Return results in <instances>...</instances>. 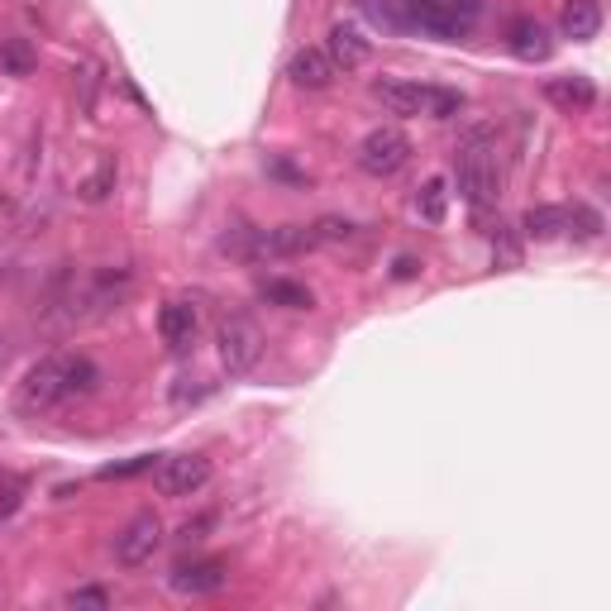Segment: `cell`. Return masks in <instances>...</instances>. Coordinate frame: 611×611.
I'll return each mask as SVG.
<instances>
[{"mask_svg":"<svg viewBox=\"0 0 611 611\" xmlns=\"http://www.w3.org/2000/svg\"><path fill=\"white\" fill-rule=\"evenodd\" d=\"M444 206H449V186H444V178H430V182L416 192V210H420V216H426L430 224H440V220H444Z\"/></svg>","mask_w":611,"mask_h":611,"instance_id":"21","label":"cell"},{"mask_svg":"<svg viewBox=\"0 0 611 611\" xmlns=\"http://www.w3.org/2000/svg\"><path fill=\"white\" fill-rule=\"evenodd\" d=\"M110 192H115V158H106V163L82 182V201H106Z\"/></svg>","mask_w":611,"mask_h":611,"instance_id":"22","label":"cell"},{"mask_svg":"<svg viewBox=\"0 0 611 611\" xmlns=\"http://www.w3.org/2000/svg\"><path fill=\"white\" fill-rule=\"evenodd\" d=\"M488 240H492V258H497V268H521V244H516V234H511V224H488Z\"/></svg>","mask_w":611,"mask_h":611,"instance_id":"20","label":"cell"},{"mask_svg":"<svg viewBox=\"0 0 611 611\" xmlns=\"http://www.w3.org/2000/svg\"><path fill=\"white\" fill-rule=\"evenodd\" d=\"M5 358H10V344H5V334H0V368H5Z\"/></svg>","mask_w":611,"mask_h":611,"instance_id":"29","label":"cell"},{"mask_svg":"<svg viewBox=\"0 0 611 611\" xmlns=\"http://www.w3.org/2000/svg\"><path fill=\"white\" fill-rule=\"evenodd\" d=\"M0 68H5L10 77H29V72L39 68V53L29 48V39H0Z\"/></svg>","mask_w":611,"mask_h":611,"instance_id":"19","label":"cell"},{"mask_svg":"<svg viewBox=\"0 0 611 611\" xmlns=\"http://www.w3.org/2000/svg\"><path fill=\"white\" fill-rule=\"evenodd\" d=\"M158 334H163V344L172 354H186V349L196 344V334H201V316H196V306L186 302H168L158 310Z\"/></svg>","mask_w":611,"mask_h":611,"instance_id":"10","label":"cell"},{"mask_svg":"<svg viewBox=\"0 0 611 611\" xmlns=\"http://www.w3.org/2000/svg\"><path fill=\"white\" fill-rule=\"evenodd\" d=\"M216 349H220L224 372L244 378V372L264 358V330H258L248 316H224L220 330H216Z\"/></svg>","mask_w":611,"mask_h":611,"instance_id":"4","label":"cell"},{"mask_svg":"<svg viewBox=\"0 0 611 611\" xmlns=\"http://www.w3.org/2000/svg\"><path fill=\"white\" fill-rule=\"evenodd\" d=\"M559 29H564V39H573V44L597 39V29H602V5H597V0H564Z\"/></svg>","mask_w":611,"mask_h":611,"instance_id":"15","label":"cell"},{"mask_svg":"<svg viewBox=\"0 0 611 611\" xmlns=\"http://www.w3.org/2000/svg\"><path fill=\"white\" fill-rule=\"evenodd\" d=\"M172 588L186 597L224 592L230 588V564H224V559H192V564H178L172 569Z\"/></svg>","mask_w":611,"mask_h":611,"instance_id":"9","label":"cell"},{"mask_svg":"<svg viewBox=\"0 0 611 611\" xmlns=\"http://www.w3.org/2000/svg\"><path fill=\"white\" fill-rule=\"evenodd\" d=\"M316 230V244H340V240H354V224L340 220V216H326V220H316L310 224Z\"/></svg>","mask_w":611,"mask_h":611,"instance_id":"23","label":"cell"},{"mask_svg":"<svg viewBox=\"0 0 611 611\" xmlns=\"http://www.w3.org/2000/svg\"><path fill=\"white\" fill-rule=\"evenodd\" d=\"M416 272H420V264H416V258H396V278H416Z\"/></svg>","mask_w":611,"mask_h":611,"instance_id":"27","label":"cell"},{"mask_svg":"<svg viewBox=\"0 0 611 611\" xmlns=\"http://www.w3.org/2000/svg\"><path fill=\"white\" fill-rule=\"evenodd\" d=\"M144 468H154V454H139V459H130V464H115V468H106L101 478H134V473H144Z\"/></svg>","mask_w":611,"mask_h":611,"instance_id":"25","label":"cell"},{"mask_svg":"<svg viewBox=\"0 0 611 611\" xmlns=\"http://www.w3.org/2000/svg\"><path fill=\"white\" fill-rule=\"evenodd\" d=\"M406 10H411V20H416L420 29L449 34V39L468 34L473 20H478V0H406Z\"/></svg>","mask_w":611,"mask_h":611,"instance_id":"6","label":"cell"},{"mask_svg":"<svg viewBox=\"0 0 611 611\" xmlns=\"http://www.w3.org/2000/svg\"><path fill=\"white\" fill-rule=\"evenodd\" d=\"M506 44H511V53H516L521 62H545V58L554 53V39H550V29H545L540 20H530V15L511 20V29H506Z\"/></svg>","mask_w":611,"mask_h":611,"instance_id":"13","label":"cell"},{"mask_svg":"<svg viewBox=\"0 0 611 611\" xmlns=\"http://www.w3.org/2000/svg\"><path fill=\"white\" fill-rule=\"evenodd\" d=\"M521 230H526L530 240H559V234L573 230V210L569 206H530Z\"/></svg>","mask_w":611,"mask_h":611,"instance_id":"17","label":"cell"},{"mask_svg":"<svg viewBox=\"0 0 611 611\" xmlns=\"http://www.w3.org/2000/svg\"><path fill=\"white\" fill-rule=\"evenodd\" d=\"M15 506H20V497H15V492H5V502H0V516H10Z\"/></svg>","mask_w":611,"mask_h":611,"instance_id":"28","label":"cell"},{"mask_svg":"<svg viewBox=\"0 0 611 611\" xmlns=\"http://www.w3.org/2000/svg\"><path fill=\"white\" fill-rule=\"evenodd\" d=\"M154 482H158V492L163 497H192V492H201L210 482V459L206 454H172V459L158 464Z\"/></svg>","mask_w":611,"mask_h":611,"instance_id":"8","label":"cell"},{"mask_svg":"<svg viewBox=\"0 0 611 611\" xmlns=\"http://www.w3.org/2000/svg\"><path fill=\"white\" fill-rule=\"evenodd\" d=\"M68 607H72V611H86V607H91V611H106V607H110V592H106V588H77V592H68Z\"/></svg>","mask_w":611,"mask_h":611,"instance_id":"24","label":"cell"},{"mask_svg":"<svg viewBox=\"0 0 611 611\" xmlns=\"http://www.w3.org/2000/svg\"><path fill=\"white\" fill-rule=\"evenodd\" d=\"M368 53H372V44L354 29V24H334V29H330V39H326V58L334 62V72H354V68H364Z\"/></svg>","mask_w":611,"mask_h":611,"instance_id":"14","label":"cell"},{"mask_svg":"<svg viewBox=\"0 0 611 611\" xmlns=\"http://www.w3.org/2000/svg\"><path fill=\"white\" fill-rule=\"evenodd\" d=\"M545 96L559 106V110H592L597 106V86L588 77H550L545 82Z\"/></svg>","mask_w":611,"mask_h":611,"instance_id":"16","label":"cell"},{"mask_svg":"<svg viewBox=\"0 0 611 611\" xmlns=\"http://www.w3.org/2000/svg\"><path fill=\"white\" fill-rule=\"evenodd\" d=\"M406 163H411V139L402 130H392V124L364 134V144H358V168H364L368 178H392V172H402Z\"/></svg>","mask_w":611,"mask_h":611,"instance_id":"5","label":"cell"},{"mask_svg":"<svg viewBox=\"0 0 611 611\" xmlns=\"http://www.w3.org/2000/svg\"><path fill=\"white\" fill-rule=\"evenodd\" d=\"M101 388V368L86 354H48L39 358L20 382V406L24 411H53L68 402H82Z\"/></svg>","mask_w":611,"mask_h":611,"instance_id":"1","label":"cell"},{"mask_svg":"<svg viewBox=\"0 0 611 611\" xmlns=\"http://www.w3.org/2000/svg\"><path fill=\"white\" fill-rule=\"evenodd\" d=\"M210 526V516H196V521H186V526L178 535H186V540H201V530Z\"/></svg>","mask_w":611,"mask_h":611,"instance_id":"26","label":"cell"},{"mask_svg":"<svg viewBox=\"0 0 611 611\" xmlns=\"http://www.w3.org/2000/svg\"><path fill=\"white\" fill-rule=\"evenodd\" d=\"M286 77L296 86H306V91H326L340 72H334V62L326 58V48H296L292 62H286Z\"/></svg>","mask_w":611,"mask_h":611,"instance_id":"12","label":"cell"},{"mask_svg":"<svg viewBox=\"0 0 611 611\" xmlns=\"http://www.w3.org/2000/svg\"><path fill=\"white\" fill-rule=\"evenodd\" d=\"M372 96H378L392 115H406V120H416V115L454 120L459 110L468 106L464 91H454V86H420V82H378Z\"/></svg>","mask_w":611,"mask_h":611,"instance_id":"3","label":"cell"},{"mask_svg":"<svg viewBox=\"0 0 611 611\" xmlns=\"http://www.w3.org/2000/svg\"><path fill=\"white\" fill-rule=\"evenodd\" d=\"M454 182L464 192V201L473 210L497 206V192H502V168H497V130L492 124H478L468 130L454 148Z\"/></svg>","mask_w":611,"mask_h":611,"instance_id":"2","label":"cell"},{"mask_svg":"<svg viewBox=\"0 0 611 611\" xmlns=\"http://www.w3.org/2000/svg\"><path fill=\"white\" fill-rule=\"evenodd\" d=\"M158 545H163V521H158L154 511H139V516L115 535V564L120 569H144Z\"/></svg>","mask_w":611,"mask_h":611,"instance_id":"7","label":"cell"},{"mask_svg":"<svg viewBox=\"0 0 611 611\" xmlns=\"http://www.w3.org/2000/svg\"><path fill=\"white\" fill-rule=\"evenodd\" d=\"M258 296H264L268 306H282V310H310L316 306V292H310L306 282H292V278H268L258 286Z\"/></svg>","mask_w":611,"mask_h":611,"instance_id":"18","label":"cell"},{"mask_svg":"<svg viewBox=\"0 0 611 611\" xmlns=\"http://www.w3.org/2000/svg\"><path fill=\"white\" fill-rule=\"evenodd\" d=\"M316 248L310 224H278V230H258V258H296Z\"/></svg>","mask_w":611,"mask_h":611,"instance_id":"11","label":"cell"}]
</instances>
